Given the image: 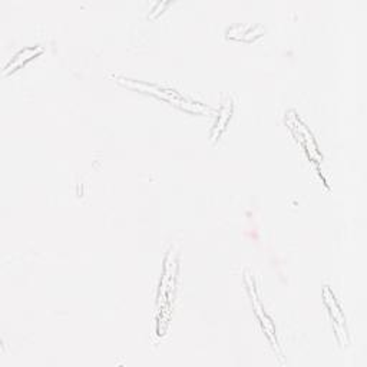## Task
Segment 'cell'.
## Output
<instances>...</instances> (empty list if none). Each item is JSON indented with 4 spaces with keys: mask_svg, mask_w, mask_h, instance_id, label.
<instances>
[{
    "mask_svg": "<svg viewBox=\"0 0 367 367\" xmlns=\"http://www.w3.org/2000/svg\"><path fill=\"white\" fill-rule=\"evenodd\" d=\"M41 52H42V49H38V51H35V49H25V51H22L20 53L14 56L13 62H10V63L6 66V70H4V72H7V70H13L12 68L20 66V65H22V62L29 60L30 57H33V54H38V53H41Z\"/></svg>",
    "mask_w": 367,
    "mask_h": 367,
    "instance_id": "1",
    "label": "cell"
}]
</instances>
